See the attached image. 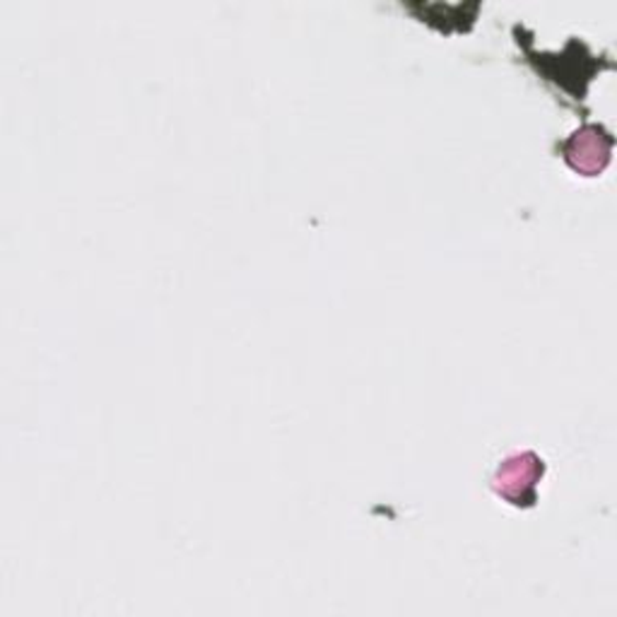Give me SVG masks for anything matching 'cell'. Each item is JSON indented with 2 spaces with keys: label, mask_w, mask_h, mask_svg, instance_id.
<instances>
[{
  "label": "cell",
  "mask_w": 617,
  "mask_h": 617,
  "mask_svg": "<svg viewBox=\"0 0 617 617\" xmlns=\"http://www.w3.org/2000/svg\"><path fill=\"white\" fill-rule=\"evenodd\" d=\"M538 476H542V461L536 454H516L512 458H506L504 466H500L498 476H494V488L500 494H504L506 500L516 504V488L518 480L522 485L534 490Z\"/></svg>",
  "instance_id": "cell-1"
}]
</instances>
